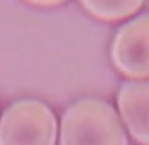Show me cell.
<instances>
[{
	"label": "cell",
	"instance_id": "cell-4",
	"mask_svg": "<svg viewBox=\"0 0 149 145\" xmlns=\"http://www.w3.org/2000/svg\"><path fill=\"white\" fill-rule=\"evenodd\" d=\"M117 103L130 136L138 143L149 145V80L124 82Z\"/></svg>",
	"mask_w": 149,
	"mask_h": 145
},
{
	"label": "cell",
	"instance_id": "cell-5",
	"mask_svg": "<svg viewBox=\"0 0 149 145\" xmlns=\"http://www.w3.org/2000/svg\"><path fill=\"white\" fill-rule=\"evenodd\" d=\"M82 6L101 21H118L141 8V0H84Z\"/></svg>",
	"mask_w": 149,
	"mask_h": 145
},
{
	"label": "cell",
	"instance_id": "cell-3",
	"mask_svg": "<svg viewBox=\"0 0 149 145\" xmlns=\"http://www.w3.org/2000/svg\"><path fill=\"white\" fill-rule=\"evenodd\" d=\"M111 59L124 76L149 78V15H140L118 29L111 46Z\"/></svg>",
	"mask_w": 149,
	"mask_h": 145
},
{
	"label": "cell",
	"instance_id": "cell-2",
	"mask_svg": "<svg viewBox=\"0 0 149 145\" xmlns=\"http://www.w3.org/2000/svg\"><path fill=\"white\" fill-rule=\"evenodd\" d=\"M57 120L38 99L15 101L0 117V145H56Z\"/></svg>",
	"mask_w": 149,
	"mask_h": 145
},
{
	"label": "cell",
	"instance_id": "cell-1",
	"mask_svg": "<svg viewBox=\"0 0 149 145\" xmlns=\"http://www.w3.org/2000/svg\"><path fill=\"white\" fill-rule=\"evenodd\" d=\"M59 145H128V139L109 103L82 99L63 113Z\"/></svg>",
	"mask_w": 149,
	"mask_h": 145
}]
</instances>
